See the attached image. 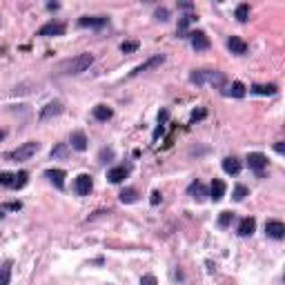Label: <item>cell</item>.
<instances>
[{
  "label": "cell",
  "instance_id": "cell-16",
  "mask_svg": "<svg viewBox=\"0 0 285 285\" xmlns=\"http://www.w3.org/2000/svg\"><path fill=\"white\" fill-rule=\"evenodd\" d=\"M227 49L232 53H236V56H245L247 53V43L245 40H241L238 36H230L227 38Z\"/></svg>",
  "mask_w": 285,
  "mask_h": 285
},
{
  "label": "cell",
  "instance_id": "cell-38",
  "mask_svg": "<svg viewBox=\"0 0 285 285\" xmlns=\"http://www.w3.org/2000/svg\"><path fill=\"white\" fill-rule=\"evenodd\" d=\"M5 136H7V131H5V130H0V140H5Z\"/></svg>",
  "mask_w": 285,
  "mask_h": 285
},
{
  "label": "cell",
  "instance_id": "cell-14",
  "mask_svg": "<svg viewBox=\"0 0 285 285\" xmlns=\"http://www.w3.org/2000/svg\"><path fill=\"white\" fill-rule=\"evenodd\" d=\"M58 114H63V103L52 101V103H47V105L40 109V121H49V118L58 116Z\"/></svg>",
  "mask_w": 285,
  "mask_h": 285
},
{
  "label": "cell",
  "instance_id": "cell-7",
  "mask_svg": "<svg viewBox=\"0 0 285 285\" xmlns=\"http://www.w3.org/2000/svg\"><path fill=\"white\" fill-rule=\"evenodd\" d=\"M94 189V181L89 174H78L76 181H74V192L78 196H89V192Z\"/></svg>",
  "mask_w": 285,
  "mask_h": 285
},
{
  "label": "cell",
  "instance_id": "cell-34",
  "mask_svg": "<svg viewBox=\"0 0 285 285\" xmlns=\"http://www.w3.org/2000/svg\"><path fill=\"white\" fill-rule=\"evenodd\" d=\"M205 116H207V111L198 109V111H194V114H192V121H201V118H205Z\"/></svg>",
  "mask_w": 285,
  "mask_h": 285
},
{
  "label": "cell",
  "instance_id": "cell-20",
  "mask_svg": "<svg viewBox=\"0 0 285 285\" xmlns=\"http://www.w3.org/2000/svg\"><path fill=\"white\" fill-rule=\"evenodd\" d=\"M92 116L101 123H107L111 116H114V111H111V107H107V105H96L92 109Z\"/></svg>",
  "mask_w": 285,
  "mask_h": 285
},
{
  "label": "cell",
  "instance_id": "cell-1",
  "mask_svg": "<svg viewBox=\"0 0 285 285\" xmlns=\"http://www.w3.org/2000/svg\"><path fill=\"white\" fill-rule=\"evenodd\" d=\"M189 80L194 85H212V87H225V74L218 69H194L189 74Z\"/></svg>",
  "mask_w": 285,
  "mask_h": 285
},
{
  "label": "cell",
  "instance_id": "cell-17",
  "mask_svg": "<svg viewBox=\"0 0 285 285\" xmlns=\"http://www.w3.org/2000/svg\"><path fill=\"white\" fill-rule=\"evenodd\" d=\"M254 230H256V221L252 216H245V218H241V223H238L236 234L238 236H252Z\"/></svg>",
  "mask_w": 285,
  "mask_h": 285
},
{
  "label": "cell",
  "instance_id": "cell-8",
  "mask_svg": "<svg viewBox=\"0 0 285 285\" xmlns=\"http://www.w3.org/2000/svg\"><path fill=\"white\" fill-rule=\"evenodd\" d=\"M265 234L270 238H274V241L285 238V223L283 221H276V218H270V221L265 223Z\"/></svg>",
  "mask_w": 285,
  "mask_h": 285
},
{
  "label": "cell",
  "instance_id": "cell-32",
  "mask_svg": "<svg viewBox=\"0 0 285 285\" xmlns=\"http://www.w3.org/2000/svg\"><path fill=\"white\" fill-rule=\"evenodd\" d=\"M140 285H158V281H156L154 274H145L140 279Z\"/></svg>",
  "mask_w": 285,
  "mask_h": 285
},
{
  "label": "cell",
  "instance_id": "cell-31",
  "mask_svg": "<svg viewBox=\"0 0 285 285\" xmlns=\"http://www.w3.org/2000/svg\"><path fill=\"white\" fill-rule=\"evenodd\" d=\"M154 16H156L158 20H163V23H165V20H169V11H167V7H158V9L154 11Z\"/></svg>",
  "mask_w": 285,
  "mask_h": 285
},
{
  "label": "cell",
  "instance_id": "cell-36",
  "mask_svg": "<svg viewBox=\"0 0 285 285\" xmlns=\"http://www.w3.org/2000/svg\"><path fill=\"white\" fill-rule=\"evenodd\" d=\"M160 203V192H152V205H158Z\"/></svg>",
  "mask_w": 285,
  "mask_h": 285
},
{
  "label": "cell",
  "instance_id": "cell-9",
  "mask_svg": "<svg viewBox=\"0 0 285 285\" xmlns=\"http://www.w3.org/2000/svg\"><path fill=\"white\" fill-rule=\"evenodd\" d=\"M187 38H189V43H192V47L196 49V52H205V49H209V45H212L205 31H189Z\"/></svg>",
  "mask_w": 285,
  "mask_h": 285
},
{
  "label": "cell",
  "instance_id": "cell-5",
  "mask_svg": "<svg viewBox=\"0 0 285 285\" xmlns=\"http://www.w3.org/2000/svg\"><path fill=\"white\" fill-rule=\"evenodd\" d=\"M247 167H250L256 176H263V172L267 169V156L261 154V152H252V154H247Z\"/></svg>",
  "mask_w": 285,
  "mask_h": 285
},
{
  "label": "cell",
  "instance_id": "cell-26",
  "mask_svg": "<svg viewBox=\"0 0 285 285\" xmlns=\"http://www.w3.org/2000/svg\"><path fill=\"white\" fill-rule=\"evenodd\" d=\"M236 20L238 23H247V20H250V5H247V2H241V5L236 7Z\"/></svg>",
  "mask_w": 285,
  "mask_h": 285
},
{
  "label": "cell",
  "instance_id": "cell-11",
  "mask_svg": "<svg viewBox=\"0 0 285 285\" xmlns=\"http://www.w3.org/2000/svg\"><path fill=\"white\" fill-rule=\"evenodd\" d=\"M130 172H131L130 165H116V167H111L107 172V179H109V183H123L130 176Z\"/></svg>",
  "mask_w": 285,
  "mask_h": 285
},
{
  "label": "cell",
  "instance_id": "cell-4",
  "mask_svg": "<svg viewBox=\"0 0 285 285\" xmlns=\"http://www.w3.org/2000/svg\"><path fill=\"white\" fill-rule=\"evenodd\" d=\"M29 181L27 172H0V185L7 189H23Z\"/></svg>",
  "mask_w": 285,
  "mask_h": 285
},
{
  "label": "cell",
  "instance_id": "cell-30",
  "mask_svg": "<svg viewBox=\"0 0 285 285\" xmlns=\"http://www.w3.org/2000/svg\"><path fill=\"white\" fill-rule=\"evenodd\" d=\"M136 49H138V43H136V40H125V43H121L123 53H134Z\"/></svg>",
  "mask_w": 285,
  "mask_h": 285
},
{
  "label": "cell",
  "instance_id": "cell-19",
  "mask_svg": "<svg viewBox=\"0 0 285 285\" xmlns=\"http://www.w3.org/2000/svg\"><path fill=\"white\" fill-rule=\"evenodd\" d=\"M223 169H225V174L236 176L241 172V160L236 156H227V158H223Z\"/></svg>",
  "mask_w": 285,
  "mask_h": 285
},
{
  "label": "cell",
  "instance_id": "cell-22",
  "mask_svg": "<svg viewBox=\"0 0 285 285\" xmlns=\"http://www.w3.org/2000/svg\"><path fill=\"white\" fill-rule=\"evenodd\" d=\"M250 92L256 94V96H274L279 92V87H276L274 82H270V85H252Z\"/></svg>",
  "mask_w": 285,
  "mask_h": 285
},
{
  "label": "cell",
  "instance_id": "cell-2",
  "mask_svg": "<svg viewBox=\"0 0 285 285\" xmlns=\"http://www.w3.org/2000/svg\"><path fill=\"white\" fill-rule=\"evenodd\" d=\"M92 65H94V56H92V53H78V56H74V58L63 60V63L58 65V69L63 74H67V76H76V74L87 72Z\"/></svg>",
  "mask_w": 285,
  "mask_h": 285
},
{
  "label": "cell",
  "instance_id": "cell-6",
  "mask_svg": "<svg viewBox=\"0 0 285 285\" xmlns=\"http://www.w3.org/2000/svg\"><path fill=\"white\" fill-rule=\"evenodd\" d=\"M109 25L107 16H80L78 18V27H89V29H103Z\"/></svg>",
  "mask_w": 285,
  "mask_h": 285
},
{
  "label": "cell",
  "instance_id": "cell-27",
  "mask_svg": "<svg viewBox=\"0 0 285 285\" xmlns=\"http://www.w3.org/2000/svg\"><path fill=\"white\" fill-rule=\"evenodd\" d=\"M247 194H250V189L245 187V185H236V187H234V194H232V198L234 201H238V203H241L243 198L247 196Z\"/></svg>",
  "mask_w": 285,
  "mask_h": 285
},
{
  "label": "cell",
  "instance_id": "cell-10",
  "mask_svg": "<svg viewBox=\"0 0 285 285\" xmlns=\"http://www.w3.org/2000/svg\"><path fill=\"white\" fill-rule=\"evenodd\" d=\"M65 23H47V25H43L38 29V36H43V38H52V36H63L65 34Z\"/></svg>",
  "mask_w": 285,
  "mask_h": 285
},
{
  "label": "cell",
  "instance_id": "cell-18",
  "mask_svg": "<svg viewBox=\"0 0 285 285\" xmlns=\"http://www.w3.org/2000/svg\"><path fill=\"white\" fill-rule=\"evenodd\" d=\"M225 183H223L221 179H214L212 181V185H209V198H212L214 203H218L223 196H225Z\"/></svg>",
  "mask_w": 285,
  "mask_h": 285
},
{
  "label": "cell",
  "instance_id": "cell-24",
  "mask_svg": "<svg viewBox=\"0 0 285 285\" xmlns=\"http://www.w3.org/2000/svg\"><path fill=\"white\" fill-rule=\"evenodd\" d=\"M11 281V261H5L0 265V285H9Z\"/></svg>",
  "mask_w": 285,
  "mask_h": 285
},
{
  "label": "cell",
  "instance_id": "cell-12",
  "mask_svg": "<svg viewBox=\"0 0 285 285\" xmlns=\"http://www.w3.org/2000/svg\"><path fill=\"white\" fill-rule=\"evenodd\" d=\"M65 176H67V174H65V169H58V167L47 169V172H45V179H47L56 189L65 187Z\"/></svg>",
  "mask_w": 285,
  "mask_h": 285
},
{
  "label": "cell",
  "instance_id": "cell-25",
  "mask_svg": "<svg viewBox=\"0 0 285 285\" xmlns=\"http://www.w3.org/2000/svg\"><path fill=\"white\" fill-rule=\"evenodd\" d=\"M118 198H121V203H134L136 198H138V192H136L134 187H125L118 194Z\"/></svg>",
  "mask_w": 285,
  "mask_h": 285
},
{
  "label": "cell",
  "instance_id": "cell-37",
  "mask_svg": "<svg viewBox=\"0 0 285 285\" xmlns=\"http://www.w3.org/2000/svg\"><path fill=\"white\" fill-rule=\"evenodd\" d=\"M274 150L279 152V154H283V150H285V147H283V140H279V143H276V145H274Z\"/></svg>",
  "mask_w": 285,
  "mask_h": 285
},
{
  "label": "cell",
  "instance_id": "cell-21",
  "mask_svg": "<svg viewBox=\"0 0 285 285\" xmlns=\"http://www.w3.org/2000/svg\"><path fill=\"white\" fill-rule=\"evenodd\" d=\"M223 94H225V96H234V98H243L245 96V85H243L241 80H234L232 85H227V87L223 89Z\"/></svg>",
  "mask_w": 285,
  "mask_h": 285
},
{
  "label": "cell",
  "instance_id": "cell-13",
  "mask_svg": "<svg viewBox=\"0 0 285 285\" xmlns=\"http://www.w3.org/2000/svg\"><path fill=\"white\" fill-rule=\"evenodd\" d=\"M165 63V56L163 53H156V56H152V58H147L143 65H138V67L134 69V72L130 74V76H138V74H143V72H147V69H154V67H158V65H163Z\"/></svg>",
  "mask_w": 285,
  "mask_h": 285
},
{
  "label": "cell",
  "instance_id": "cell-15",
  "mask_svg": "<svg viewBox=\"0 0 285 285\" xmlns=\"http://www.w3.org/2000/svg\"><path fill=\"white\" fill-rule=\"evenodd\" d=\"M87 134L85 131H72V136H69V145H72V150H76V152H85L87 150Z\"/></svg>",
  "mask_w": 285,
  "mask_h": 285
},
{
  "label": "cell",
  "instance_id": "cell-28",
  "mask_svg": "<svg viewBox=\"0 0 285 285\" xmlns=\"http://www.w3.org/2000/svg\"><path fill=\"white\" fill-rule=\"evenodd\" d=\"M234 221V212H221V216H218V225L221 227H230Z\"/></svg>",
  "mask_w": 285,
  "mask_h": 285
},
{
  "label": "cell",
  "instance_id": "cell-3",
  "mask_svg": "<svg viewBox=\"0 0 285 285\" xmlns=\"http://www.w3.org/2000/svg\"><path fill=\"white\" fill-rule=\"evenodd\" d=\"M40 150V143H36V140H29V143H23L20 147H16V150H9L2 154V160H7V163H23V160H29L31 156H36Z\"/></svg>",
  "mask_w": 285,
  "mask_h": 285
},
{
  "label": "cell",
  "instance_id": "cell-29",
  "mask_svg": "<svg viewBox=\"0 0 285 285\" xmlns=\"http://www.w3.org/2000/svg\"><path fill=\"white\" fill-rule=\"evenodd\" d=\"M23 207V203L20 201H14V203H5V205H0V216H5V212L9 209V212H18V209Z\"/></svg>",
  "mask_w": 285,
  "mask_h": 285
},
{
  "label": "cell",
  "instance_id": "cell-35",
  "mask_svg": "<svg viewBox=\"0 0 285 285\" xmlns=\"http://www.w3.org/2000/svg\"><path fill=\"white\" fill-rule=\"evenodd\" d=\"M111 156H114V152H111V150H101V160H103V163H105V158H111Z\"/></svg>",
  "mask_w": 285,
  "mask_h": 285
},
{
  "label": "cell",
  "instance_id": "cell-33",
  "mask_svg": "<svg viewBox=\"0 0 285 285\" xmlns=\"http://www.w3.org/2000/svg\"><path fill=\"white\" fill-rule=\"evenodd\" d=\"M65 154H67V150H65L63 143H60V145L56 147V150H52V158H56V156H65Z\"/></svg>",
  "mask_w": 285,
  "mask_h": 285
},
{
  "label": "cell",
  "instance_id": "cell-23",
  "mask_svg": "<svg viewBox=\"0 0 285 285\" xmlns=\"http://www.w3.org/2000/svg\"><path fill=\"white\" fill-rule=\"evenodd\" d=\"M187 194H189L192 198H196V201H203V198L207 196V189H205V185H203V183L194 181V183L187 187Z\"/></svg>",
  "mask_w": 285,
  "mask_h": 285
}]
</instances>
